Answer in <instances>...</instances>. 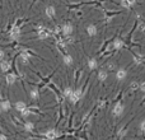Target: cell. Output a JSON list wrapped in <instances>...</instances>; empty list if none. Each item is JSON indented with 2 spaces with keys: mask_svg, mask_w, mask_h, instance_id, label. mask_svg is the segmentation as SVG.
<instances>
[{
  "mask_svg": "<svg viewBox=\"0 0 145 140\" xmlns=\"http://www.w3.org/2000/svg\"><path fill=\"white\" fill-rule=\"evenodd\" d=\"M9 68H10V64L8 61H2L0 63V69H2L3 71H8Z\"/></svg>",
  "mask_w": 145,
  "mask_h": 140,
  "instance_id": "7",
  "label": "cell"
},
{
  "mask_svg": "<svg viewBox=\"0 0 145 140\" xmlns=\"http://www.w3.org/2000/svg\"><path fill=\"white\" fill-rule=\"evenodd\" d=\"M32 98H37V90H32Z\"/></svg>",
  "mask_w": 145,
  "mask_h": 140,
  "instance_id": "22",
  "label": "cell"
},
{
  "mask_svg": "<svg viewBox=\"0 0 145 140\" xmlns=\"http://www.w3.org/2000/svg\"><path fill=\"white\" fill-rule=\"evenodd\" d=\"M87 32H88V34H89V36H94V34H97V27H95V26H93V24H90V26H88Z\"/></svg>",
  "mask_w": 145,
  "mask_h": 140,
  "instance_id": "4",
  "label": "cell"
},
{
  "mask_svg": "<svg viewBox=\"0 0 145 140\" xmlns=\"http://www.w3.org/2000/svg\"><path fill=\"white\" fill-rule=\"evenodd\" d=\"M0 140H7V136L3 135V134H0Z\"/></svg>",
  "mask_w": 145,
  "mask_h": 140,
  "instance_id": "27",
  "label": "cell"
},
{
  "mask_svg": "<svg viewBox=\"0 0 145 140\" xmlns=\"http://www.w3.org/2000/svg\"><path fill=\"white\" fill-rule=\"evenodd\" d=\"M141 130L145 132V121H142V122H141Z\"/></svg>",
  "mask_w": 145,
  "mask_h": 140,
  "instance_id": "25",
  "label": "cell"
},
{
  "mask_svg": "<svg viewBox=\"0 0 145 140\" xmlns=\"http://www.w3.org/2000/svg\"><path fill=\"white\" fill-rule=\"evenodd\" d=\"M15 82V75L14 74H8L7 75V83L8 84H13Z\"/></svg>",
  "mask_w": 145,
  "mask_h": 140,
  "instance_id": "9",
  "label": "cell"
},
{
  "mask_svg": "<svg viewBox=\"0 0 145 140\" xmlns=\"http://www.w3.org/2000/svg\"><path fill=\"white\" fill-rule=\"evenodd\" d=\"M15 108H17L18 111H22V110L26 108V103H24V102H18V103L15 105Z\"/></svg>",
  "mask_w": 145,
  "mask_h": 140,
  "instance_id": "14",
  "label": "cell"
},
{
  "mask_svg": "<svg viewBox=\"0 0 145 140\" xmlns=\"http://www.w3.org/2000/svg\"><path fill=\"white\" fill-rule=\"evenodd\" d=\"M0 107H2V110H4V111H8L10 108V102L9 101H4V102L0 103Z\"/></svg>",
  "mask_w": 145,
  "mask_h": 140,
  "instance_id": "8",
  "label": "cell"
},
{
  "mask_svg": "<svg viewBox=\"0 0 145 140\" xmlns=\"http://www.w3.org/2000/svg\"><path fill=\"white\" fill-rule=\"evenodd\" d=\"M125 76H126V71L123 70V69H120V70L116 73V78L118 79V80H122V79L125 78Z\"/></svg>",
  "mask_w": 145,
  "mask_h": 140,
  "instance_id": "5",
  "label": "cell"
},
{
  "mask_svg": "<svg viewBox=\"0 0 145 140\" xmlns=\"http://www.w3.org/2000/svg\"><path fill=\"white\" fill-rule=\"evenodd\" d=\"M19 34H20V29H19V27H13V29H12V32H10V38L17 39V38L19 37Z\"/></svg>",
  "mask_w": 145,
  "mask_h": 140,
  "instance_id": "2",
  "label": "cell"
},
{
  "mask_svg": "<svg viewBox=\"0 0 145 140\" xmlns=\"http://www.w3.org/2000/svg\"><path fill=\"white\" fill-rule=\"evenodd\" d=\"M46 137L47 139H55L56 137V131L55 130H50V131H47V134H46Z\"/></svg>",
  "mask_w": 145,
  "mask_h": 140,
  "instance_id": "12",
  "label": "cell"
},
{
  "mask_svg": "<svg viewBox=\"0 0 145 140\" xmlns=\"http://www.w3.org/2000/svg\"><path fill=\"white\" fill-rule=\"evenodd\" d=\"M122 111H123V106H122L121 103H117V105L115 106V108H113V113H115V116H121Z\"/></svg>",
  "mask_w": 145,
  "mask_h": 140,
  "instance_id": "3",
  "label": "cell"
},
{
  "mask_svg": "<svg viewBox=\"0 0 145 140\" xmlns=\"http://www.w3.org/2000/svg\"><path fill=\"white\" fill-rule=\"evenodd\" d=\"M122 45H123V42L121 41V39H117V41H115V43H113L115 49H121V47H122Z\"/></svg>",
  "mask_w": 145,
  "mask_h": 140,
  "instance_id": "15",
  "label": "cell"
},
{
  "mask_svg": "<svg viewBox=\"0 0 145 140\" xmlns=\"http://www.w3.org/2000/svg\"><path fill=\"white\" fill-rule=\"evenodd\" d=\"M46 14H47L50 18H54V17H55V9H54V7H49V8L46 9Z\"/></svg>",
  "mask_w": 145,
  "mask_h": 140,
  "instance_id": "10",
  "label": "cell"
},
{
  "mask_svg": "<svg viewBox=\"0 0 145 140\" xmlns=\"http://www.w3.org/2000/svg\"><path fill=\"white\" fill-rule=\"evenodd\" d=\"M71 93H73V89H70V88H66V89H65V96H66V97H70Z\"/></svg>",
  "mask_w": 145,
  "mask_h": 140,
  "instance_id": "20",
  "label": "cell"
},
{
  "mask_svg": "<svg viewBox=\"0 0 145 140\" xmlns=\"http://www.w3.org/2000/svg\"><path fill=\"white\" fill-rule=\"evenodd\" d=\"M64 61H65L66 65H71V64H73V57H71L70 55H65V56H64Z\"/></svg>",
  "mask_w": 145,
  "mask_h": 140,
  "instance_id": "13",
  "label": "cell"
},
{
  "mask_svg": "<svg viewBox=\"0 0 145 140\" xmlns=\"http://www.w3.org/2000/svg\"><path fill=\"white\" fill-rule=\"evenodd\" d=\"M126 2H127L130 5H132V4H135V2H136V0H126Z\"/></svg>",
  "mask_w": 145,
  "mask_h": 140,
  "instance_id": "26",
  "label": "cell"
},
{
  "mask_svg": "<svg viewBox=\"0 0 145 140\" xmlns=\"http://www.w3.org/2000/svg\"><path fill=\"white\" fill-rule=\"evenodd\" d=\"M63 32L65 33V34H70L71 32H73V27H71V24H64V27H63Z\"/></svg>",
  "mask_w": 145,
  "mask_h": 140,
  "instance_id": "6",
  "label": "cell"
},
{
  "mask_svg": "<svg viewBox=\"0 0 145 140\" xmlns=\"http://www.w3.org/2000/svg\"><path fill=\"white\" fill-rule=\"evenodd\" d=\"M24 127H26L27 131H32V130H33V124H32V122H27V124L24 125Z\"/></svg>",
  "mask_w": 145,
  "mask_h": 140,
  "instance_id": "18",
  "label": "cell"
},
{
  "mask_svg": "<svg viewBox=\"0 0 145 140\" xmlns=\"http://www.w3.org/2000/svg\"><path fill=\"white\" fill-rule=\"evenodd\" d=\"M140 88H141V90H142V92H145V82H142V83H141Z\"/></svg>",
  "mask_w": 145,
  "mask_h": 140,
  "instance_id": "23",
  "label": "cell"
},
{
  "mask_svg": "<svg viewBox=\"0 0 145 140\" xmlns=\"http://www.w3.org/2000/svg\"><path fill=\"white\" fill-rule=\"evenodd\" d=\"M107 76H108V74H107L105 70H101V71H99V74H98L99 80H106V79H107Z\"/></svg>",
  "mask_w": 145,
  "mask_h": 140,
  "instance_id": "11",
  "label": "cell"
},
{
  "mask_svg": "<svg viewBox=\"0 0 145 140\" xmlns=\"http://www.w3.org/2000/svg\"><path fill=\"white\" fill-rule=\"evenodd\" d=\"M28 59H29V56L27 54H22V60H23L24 63H28Z\"/></svg>",
  "mask_w": 145,
  "mask_h": 140,
  "instance_id": "19",
  "label": "cell"
},
{
  "mask_svg": "<svg viewBox=\"0 0 145 140\" xmlns=\"http://www.w3.org/2000/svg\"><path fill=\"white\" fill-rule=\"evenodd\" d=\"M3 57H4V52L0 50V59H3Z\"/></svg>",
  "mask_w": 145,
  "mask_h": 140,
  "instance_id": "28",
  "label": "cell"
},
{
  "mask_svg": "<svg viewBox=\"0 0 145 140\" xmlns=\"http://www.w3.org/2000/svg\"><path fill=\"white\" fill-rule=\"evenodd\" d=\"M131 88H132V89H136V88H137V84H136L135 82H132V84H131Z\"/></svg>",
  "mask_w": 145,
  "mask_h": 140,
  "instance_id": "24",
  "label": "cell"
},
{
  "mask_svg": "<svg viewBox=\"0 0 145 140\" xmlns=\"http://www.w3.org/2000/svg\"><path fill=\"white\" fill-rule=\"evenodd\" d=\"M122 5L125 7V8H129V7H130V4L126 2V0H122Z\"/></svg>",
  "mask_w": 145,
  "mask_h": 140,
  "instance_id": "21",
  "label": "cell"
},
{
  "mask_svg": "<svg viewBox=\"0 0 145 140\" xmlns=\"http://www.w3.org/2000/svg\"><path fill=\"white\" fill-rule=\"evenodd\" d=\"M88 65H89V68L90 69H94L95 66H97V61L94 59H92V60H89V63H88Z\"/></svg>",
  "mask_w": 145,
  "mask_h": 140,
  "instance_id": "16",
  "label": "cell"
},
{
  "mask_svg": "<svg viewBox=\"0 0 145 140\" xmlns=\"http://www.w3.org/2000/svg\"><path fill=\"white\" fill-rule=\"evenodd\" d=\"M20 112H22V116H23V117H27V116H29V115H31V111H29L27 107H26L24 110H22Z\"/></svg>",
  "mask_w": 145,
  "mask_h": 140,
  "instance_id": "17",
  "label": "cell"
},
{
  "mask_svg": "<svg viewBox=\"0 0 145 140\" xmlns=\"http://www.w3.org/2000/svg\"><path fill=\"white\" fill-rule=\"evenodd\" d=\"M80 97H81V90H73V93L70 94V101L73 102V103H76L78 101H79V99H80Z\"/></svg>",
  "mask_w": 145,
  "mask_h": 140,
  "instance_id": "1",
  "label": "cell"
}]
</instances>
